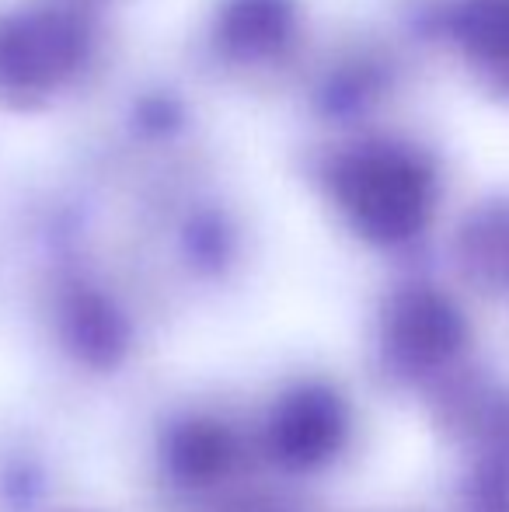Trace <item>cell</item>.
<instances>
[{"label": "cell", "mask_w": 509, "mask_h": 512, "mask_svg": "<svg viewBox=\"0 0 509 512\" xmlns=\"http://www.w3.org/2000/svg\"><path fill=\"white\" fill-rule=\"evenodd\" d=\"M293 32V0H227L217 42L227 56L262 60L286 46Z\"/></svg>", "instance_id": "cell-5"}, {"label": "cell", "mask_w": 509, "mask_h": 512, "mask_svg": "<svg viewBox=\"0 0 509 512\" xmlns=\"http://www.w3.org/2000/svg\"><path fill=\"white\" fill-rule=\"evenodd\" d=\"M457 262L482 290L509 297V203L482 206L457 234Z\"/></svg>", "instance_id": "cell-6"}, {"label": "cell", "mask_w": 509, "mask_h": 512, "mask_svg": "<svg viewBox=\"0 0 509 512\" xmlns=\"http://www.w3.org/2000/svg\"><path fill=\"white\" fill-rule=\"evenodd\" d=\"M269 453L290 471H314L346 446L349 408L325 384H300L269 415Z\"/></svg>", "instance_id": "cell-4"}, {"label": "cell", "mask_w": 509, "mask_h": 512, "mask_svg": "<svg viewBox=\"0 0 509 512\" xmlns=\"http://www.w3.org/2000/svg\"><path fill=\"white\" fill-rule=\"evenodd\" d=\"M468 512H509V439L482 446L468 485Z\"/></svg>", "instance_id": "cell-10"}, {"label": "cell", "mask_w": 509, "mask_h": 512, "mask_svg": "<svg viewBox=\"0 0 509 512\" xmlns=\"http://www.w3.org/2000/svg\"><path fill=\"white\" fill-rule=\"evenodd\" d=\"M384 359L394 373L422 380L457 363L468 345V321L447 293L433 286H405L384 307Z\"/></svg>", "instance_id": "cell-3"}, {"label": "cell", "mask_w": 509, "mask_h": 512, "mask_svg": "<svg viewBox=\"0 0 509 512\" xmlns=\"http://www.w3.org/2000/svg\"><path fill=\"white\" fill-rule=\"evenodd\" d=\"M91 35L74 7L35 4L0 14V98L42 105L84 67Z\"/></svg>", "instance_id": "cell-2"}, {"label": "cell", "mask_w": 509, "mask_h": 512, "mask_svg": "<svg viewBox=\"0 0 509 512\" xmlns=\"http://www.w3.org/2000/svg\"><path fill=\"white\" fill-rule=\"evenodd\" d=\"M67 342L77 356L95 366H109L126 345V324L98 293H77L67 304Z\"/></svg>", "instance_id": "cell-9"}, {"label": "cell", "mask_w": 509, "mask_h": 512, "mask_svg": "<svg viewBox=\"0 0 509 512\" xmlns=\"http://www.w3.org/2000/svg\"><path fill=\"white\" fill-rule=\"evenodd\" d=\"M454 39L478 74L509 88V0H461Z\"/></svg>", "instance_id": "cell-7"}, {"label": "cell", "mask_w": 509, "mask_h": 512, "mask_svg": "<svg viewBox=\"0 0 509 512\" xmlns=\"http://www.w3.org/2000/svg\"><path fill=\"white\" fill-rule=\"evenodd\" d=\"M234 436L227 425L210 422V418H189L178 429H171L164 457L175 478L185 485H210V481L224 478L234 464Z\"/></svg>", "instance_id": "cell-8"}, {"label": "cell", "mask_w": 509, "mask_h": 512, "mask_svg": "<svg viewBox=\"0 0 509 512\" xmlns=\"http://www.w3.org/2000/svg\"><path fill=\"white\" fill-rule=\"evenodd\" d=\"M328 192L342 220L377 248L419 237L436 209L433 164L398 140H363L328 168Z\"/></svg>", "instance_id": "cell-1"}]
</instances>
